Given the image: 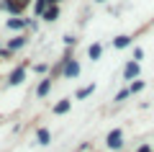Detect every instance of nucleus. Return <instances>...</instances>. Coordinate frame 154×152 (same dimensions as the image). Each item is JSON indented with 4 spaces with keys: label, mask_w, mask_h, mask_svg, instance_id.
<instances>
[{
    "label": "nucleus",
    "mask_w": 154,
    "mask_h": 152,
    "mask_svg": "<svg viewBox=\"0 0 154 152\" xmlns=\"http://www.w3.org/2000/svg\"><path fill=\"white\" fill-rule=\"evenodd\" d=\"M108 147H121V131L118 129L108 134Z\"/></svg>",
    "instance_id": "1"
},
{
    "label": "nucleus",
    "mask_w": 154,
    "mask_h": 152,
    "mask_svg": "<svg viewBox=\"0 0 154 152\" xmlns=\"http://www.w3.org/2000/svg\"><path fill=\"white\" fill-rule=\"evenodd\" d=\"M23 75H26V70H23V67H18V70L11 75V85H18V82L23 80Z\"/></svg>",
    "instance_id": "2"
},
{
    "label": "nucleus",
    "mask_w": 154,
    "mask_h": 152,
    "mask_svg": "<svg viewBox=\"0 0 154 152\" xmlns=\"http://www.w3.org/2000/svg\"><path fill=\"white\" fill-rule=\"evenodd\" d=\"M64 111H69V101H59L54 106V114H64Z\"/></svg>",
    "instance_id": "3"
},
{
    "label": "nucleus",
    "mask_w": 154,
    "mask_h": 152,
    "mask_svg": "<svg viewBox=\"0 0 154 152\" xmlns=\"http://www.w3.org/2000/svg\"><path fill=\"white\" fill-rule=\"evenodd\" d=\"M77 72H80V65H77V62H69V65H67V75L77 77Z\"/></svg>",
    "instance_id": "4"
},
{
    "label": "nucleus",
    "mask_w": 154,
    "mask_h": 152,
    "mask_svg": "<svg viewBox=\"0 0 154 152\" xmlns=\"http://www.w3.org/2000/svg\"><path fill=\"white\" fill-rule=\"evenodd\" d=\"M136 72H139V65H136V62H131V65L126 67V77H134Z\"/></svg>",
    "instance_id": "5"
},
{
    "label": "nucleus",
    "mask_w": 154,
    "mask_h": 152,
    "mask_svg": "<svg viewBox=\"0 0 154 152\" xmlns=\"http://www.w3.org/2000/svg\"><path fill=\"white\" fill-rule=\"evenodd\" d=\"M38 142H41V144H49V131H46V129L38 131Z\"/></svg>",
    "instance_id": "6"
},
{
    "label": "nucleus",
    "mask_w": 154,
    "mask_h": 152,
    "mask_svg": "<svg viewBox=\"0 0 154 152\" xmlns=\"http://www.w3.org/2000/svg\"><path fill=\"white\" fill-rule=\"evenodd\" d=\"M100 57V44H95V47H90V60H98Z\"/></svg>",
    "instance_id": "7"
},
{
    "label": "nucleus",
    "mask_w": 154,
    "mask_h": 152,
    "mask_svg": "<svg viewBox=\"0 0 154 152\" xmlns=\"http://www.w3.org/2000/svg\"><path fill=\"white\" fill-rule=\"evenodd\" d=\"M93 90H95V85H90V88H82V90L77 93V98H85V95H90Z\"/></svg>",
    "instance_id": "8"
},
{
    "label": "nucleus",
    "mask_w": 154,
    "mask_h": 152,
    "mask_svg": "<svg viewBox=\"0 0 154 152\" xmlns=\"http://www.w3.org/2000/svg\"><path fill=\"white\" fill-rule=\"evenodd\" d=\"M46 90H49V80H44L38 85V95H46Z\"/></svg>",
    "instance_id": "9"
},
{
    "label": "nucleus",
    "mask_w": 154,
    "mask_h": 152,
    "mask_svg": "<svg viewBox=\"0 0 154 152\" xmlns=\"http://www.w3.org/2000/svg\"><path fill=\"white\" fill-rule=\"evenodd\" d=\"M46 3H49V0H36V13H44Z\"/></svg>",
    "instance_id": "10"
},
{
    "label": "nucleus",
    "mask_w": 154,
    "mask_h": 152,
    "mask_svg": "<svg viewBox=\"0 0 154 152\" xmlns=\"http://www.w3.org/2000/svg\"><path fill=\"white\" fill-rule=\"evenodd\" d=\"M126 44H128V36H118V39H116V47H118V49L126 47Z\"/></svg>",
    "instance_id": "11"
},
{
    "label": "nucleus",
    "mask_w": 154,
    "mask_h": 152,
    "mask_svg": "<svg viewBox=\"0 0 154 152\" xmlns=\"http://www.w3.org/2000/svg\"><path fill=\"white\" fill-rule=\"evenodd\" d=\"M23 21H18V18H13V21H8V28H21Z\"/></svg>",
    "instance_id": "12"
},
{
    "label": "nucleus",
    "mask_w": 154,
    "mask_h": 152,
    "mask_svg": "<svg viewBox=\"0 0 154 152\" xmlns=\"http://www.w3.org/2000/svg\"><path fill=\"white\" fill-rule=\"evenodd\" d=\"M46 18H49V21H54V18H57V8H49V11H46Z\"/></svg>",
    "instance_id": "13"
},
{
    "label": "nucleus",
    "mask_w": 154,
    "mask_h": 152,
    "mask_svg": "<svg viewBox=\"0 0 154 152\" xmlns=\"http://www.w3.org/2000/svg\"><path fill=\"white\" fill-rule=\"evenodd\" d=\"M18 47H23V39H16V41H11V49H18Z\"/></svg>",
    "instance_id": "14"
},
{
    "label": "nucleus",
    "mask_w": 154,
    "mask_h": 152,
    "mask_svg": "<svg viewBox=\"0 0 154 152\" xmlns=\"http://www.w3.org/2000/svg\"><path fill=\"white\" fill-rule=\"evenodd\" d=\"M141 88H144V82H134V85H131V93H136V90H141Z\"/></svg>",
    "instance_id": "15"
},
{
    "label": "nucleus",
    "mask_w": 154,
    "mask_h": 152,
    "mask_svg": "<svg viewBox=\"0 0 154 152\" xmlns=\"http://www.w3.org/2000/svg\"><path fill=\"white\" fill-rule=\"evenodd\" d=\"M139 152H149V147H141V150H139Z\"/></svg>",
    "instance_id": "16"
},
{
    "label": "nucleus",
    "mask_w": 154,
    "mask_h": 152,
    "mask_svg": "<svg viewBox=\"0 0 154 152\" xmlns=\"http://www.w3.org/2000/svg\"><path fill=\"white\" fill-rule=\"evenodd\" d=\"M49 3H59V0H49Z\"/></svg>",
    "instance_id": "17"
},
{
    "label": "nucleus",
    "mask_w": 154,
    "mask_h": 152,
    "mask_svg": "<svg viewBox=\"0 0 154 152\" xmlns=\"http://www.w3.org/2000/svg\"><path fill=\"white\" fill-rule=\"evenodd\" d=\"M98 3H103V0H98Z\"/></svg>",
    "instance_id": "18"
}]
</instances>
